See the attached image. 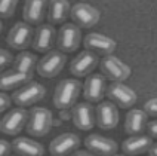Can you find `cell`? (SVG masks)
I'll list each match as a JSON object with an SVG mask.
<instances>
[{
	"instance_id": "4fadbf2b",
	"label": "cell",
	"mask_w": 157,
	"mask_h": 156,
	"mask_svg": "<svg viewBox=\"0 0 157 156\" xmlns=\"http://www.w3.org/2000/svg\"><path fill=\"white\" fill-rule=\"evenodd\" d=\"M71 119L80 131H90L96 125L95 107L90 103H78L71 109Z\"/></svg>"
},
{
	"instance_id": "d590c367",
	"label": "cell",
	"mask_w": 157,
	"mask_h": 156,
	"mask_svg": "<svg viewBox=\"0 0 157 156\" xmlns=\"http://www.w3.org/2000/svg\"><path fill=\"white\" fill-rule=\"evenodd\" d=\"M51 156H52V155H51Z\"/></svg>"
},
{
	"instance_id": "277c9868",
	"label": "cell",
	"mask_w": 157,
	"mask_h": 156,
	"mask_svg": "<svg viewBox=\"0 0 157 156\" xmlns=\"http://www.w3.org/2000/svg\"><path fill=\"white\" fill-rule=\"evenodd\" d=\"M44 95H46V88L42 83L31 80L25 85H22L21 88L15 89L10 98L18 107L24 109V107H28V106H33V104L42 101Z\"/></svg>"
},
{
	"instance_id": "7a4b0ae2",
	"label": "cell",
	"mask_w": 157,
	"mask_h": 156,
	"mask_svg": "<svg viewBox=\"0 0 157 156\" xmlns=\"http://www.w3.org/2000/svg\"><path fill=\"white\" fill-rule=\"evenodd\" d=\"M53 125V114L46 107H34L28 113L27 132L31 137H46Z\"/></svg>"
},
{
	"instance_id": "6da1fadb",
	"label": "cell",
	"mask_w": 157,
	"mask_h": 156,
	"mask_svg": "<svg viewBox=\"0 0 157 156\" xmlns=\"http://www.w3.org/2000/svg\"><path fill=\"white\" fill-rule=\"evenodd\" d=\"M83 83H80L77 79H62L58 82L53 92V104L59 110L73 109L77 104V98L82 92Z\"/></svg>"
},
{
	"instance_id": "f546056e",
	"label": "cell",
	"mask_w": 157,
	"mask_h": 156,
	"mask_svg": "<svg viewBox=\"0 0 157 156\" xmlns=\"http://www.w3.org/2000/svg\"><path fill=\"white\" fill-rule=\"evenodd\" d=\"M10 150H12V144L6 140L0 138V156H9Z\"/></svg>"
},
{
	"instance_id": "d6a6232c",
	"label": "cell",
	"mask_w": 157,
	"mask_h": 156,
	"mask_svg": "<svg viewBox=\"0 0 157 156\" xmlns=\"http://www.w3.org/2000/svg\"><path fill=\"white\" fill-rule=\"evenodd\" d=\"M148 153H150V156H157V143H153V146L150 147Z\"/></svg>"
},
{
	"instance_id": "9a60e30c",
	"label": "cell",
	"mask_w": 157,
	"mask_h": 156,
	"mask_svg": "<svg viewBox=\"0 0 157 156\" xmlns=\"http://www.w3.org/2000/svg\"><path fill=\"white\" fill-rule=\"evenodd\" d=\"M83 45L87 51L94 52L96 55H113V52L117 48V43L111 37L101 33H89L83 39Z\"/></svg>"
},
{
	"instance_id": "ffe728a7",
	"label": "cell",
	"mask_w": 157,
	"mask_h": 156,
	"mask_svg": "<svg viewBox=\"0 0 157 156\" xmlns=\"http://www.w3.org/2000/svg\"><path fill=\"white\" fill-rule=\"evenodd\" d=\"M153 146V138L145 134L131 135L122 143V150L126 156H138L148 152Z\"/></svg>"
},
{
	"instance_id": "1f68e13d",
	"label": "cell",
	"mask_w": 157,
	"mask_h": 156,
	"mask_svg": "<svg viewBox=\"0 0 157 156\" xmlns=\"http://www.w3.org/2000/svg\"><path fill=\"white\" fill-rule=\"evenodd\" d=\"M73 156H96L95 153L89 152V150H76Z\"/></svg>"
},
{
	"instance_id": "e575fe53",
	"label": "cell",
	"mask_w": 157,
	"mask_h": 156,
	"mask_svg": "<svg viewBox=\"0 0 157 156\" xmlns=\"http://www.w3.org/2000/svg\"><path fill=\"white\" fill-rule=\"evenodd\" d=\"M113 156H123V155H117V153H116V155H113Z\"/></svg>"
},
{
	"instance_id": "8992f818",
	"label": "cell",
	"mask_w": 157,
	"mask_h": 156,
	"mask_svg": "<svg viewBox=\"0 0 157 156\" xmlns=\"http://www.w3.org/2000/svg\"><path fill=\"white\" fill-rule=\"evenodd\" d=\"M70 17L73 19V24H76L78 28H90L99 22L101 14L95 6L80 2L71 6Z\"/></svg>"
},
{
	"instance_id": "44dd1931",
	"label": "cell",
	"mask_w": 157,
	"mask_h": 156,
	"mask_svg": "<svg viewBox=\"0 0 157 156\" xmlns=\"http://www.w3.org/2000/svg\"><path fill=\"white\" fill-rule=\"evenodd\" d=\"M148 114L142 109H131L124 118V131L131 135H138L147 130Z\"/></svg>"
},
{
	"instance_id": "e0dca14e",
	"label": "cell",
	"mask_w": 157,
	"mask_h": 156,
	"mask_svg": "<svg viewBox=\"0 0 157 156\" xmlns=\"http://www.w3.org/2000/svg\"><path fill=\"white\" fill-rule=\"evenodd\" d=\"M107 82L102 74H90L83 83V95L87 103H101L107 94Z\"/></svg>"
},
{
	"instance_id": "83f0119b",
	"label": "cell",
	"mask_w": 157,
	"mask_h": 156,
	"mask_svg": "<svg viewBox=\"0 0 157 156\" xmlns=\"http://www.w3.org/2000/svg\"><path fill=\"white\" fill-rule=\"evenodd\" d=\"M142 110L147 113V114H150V116L157 118V97L156 98H150L148 101H145Z\"/></svg>"
},
{
	"instance_id": "4dcf8cb0",
	"label": "cell",
	"mask_w": 157,
	"mask_h": 156,
	"mask_svg": "<svg viewBox=\"0 0 157 156\" xmlns=\"http://www.w3.org/2000/svg\"><path fill=\"white\" fill-rule=\"evenodd\" d=\"M147 130H148L151 138H157V121L150 122L148 125H147Z\"/></svg>"
},
{
	"instance_id": "4316f807",
	"label": "cell",
	"mask_w": 157,
	"mask_h": 156,
	"mask_svg": "<svg viewBox=\"0 0 157 156\" xmlns=\"http://www.w3.org/2000/svg\"><path fill=\"white\" fill-rule=\"evenodd\" d=\"M13 62V57H12V54L8 51V49H3V48H0V74L3 73V71H6L9 64H12Z\"/></svg>"
},
{
	"instance_id": "d6986e66",
	"label": "cell",
	"mask_w": 157,
	"mask_h": 156,
	"mask_svg": "<svg viewBox=\"0 0 157 156\" xmlns=\"http://www.w3.org/2000/svg\"><path fill=\"white\" fill-rule=\"evenodd\" d=\"M56 40L55 28L51 24H42L34 30L33 37V48L37 52H49L52 51V46Z\"/></svg>"
},
{
	"instance_id": "603a6c76",
	"label": "cell",
	"mask_w": 157,
	"mask_h": 156,
	"mask_svg": "<svg viewBox=\"0 0 157 156\" xmlns=\"http://www.w3.org/2000/svg\"><path fill=\"white\" fill-rule=\"evenodd\" d=\"M33 80V74L22 73L18 70H6L0 74V89L2 91H10V89H18L22 85Z\"/></svg>"
},
{
	"instance_id": "7c38bea8",
	"label": "cell",
	"mask_w": 157,
	"mask_h": 156,
	"mask_svg": "<svg viewBox=\"0 0 157 156\" xmlns=\"http://www.w3.org/2000/svg\"><path fill=\"white\" fill-rule=\"evenodd\" d=\"M82 140L74 132H64L56 135L49 144V152L52 156H68L78 150Z\"/></svg>"
},
{
	"instance_id": "30bf717a",
	"label": "cell",
	"mask_w": 157,
	"mask_h": 156,
	"mask_svg": "<svg viewBox=\"0 0 157 156\" xmlns=\"http://www.w3.org/2000/svg\"><path fill=\"white\" fill-rule=\"evenodd\" d=\"M107 95L114 104H117L119 107H123V109L133 107L138 100L135 91L122 82H111L107 86Z\"/></svg>"
},
{
	"instance_id": "f1b7e54d",
	"label": "cell",
	"mask_w": 157,
	"mask_h": 156,
	"mask_svg": "<svg viewBox=\"0 0 157 156\" xmlns=\"http://www.w3.org/2000/svg\"><path fill=\"white\" fill-rule=\"evenodd\" d=\"M12 104V98L6 92H0V113L6 112Z\"/></svg>"
},
{
	"instance_id": "52a82bcc",
	"label": "cell",
	"mask_w": 157,
	"mask_h": 156,
	"mask_svg": "<svg viewBox=\"0 0 157 156\" xmlns=\"http://www.w3.org/2000/svg\"><path fill=\"white\" fill-rule=\"evenodd\" d=\"M33 37H34V30L30 24H27L25 21H21L13 24L12 28L9 30L6 42L9 48L18 49V51H24L30 45L33 43Z\"/></svg>"
},
{
	"instance_id": "2e32d148",
	"label": "cell",
	"mask_w": 157,
	"mask_h": 156,
	"mask_svg": "<svg viewBox=\"0 0 157 156\" xmlns=\"http://www.w3.org/2000/svg\"><path fill=\"white\" fill-rule=\"evenodd\" d=\"M85 146L89 152L95 153L96 156H113L119 150L117 141L108 138L99 134H90L85 138Z\"/></svg>"
},
{
	"instance_id": "d4e9b609",
	"label": "cell",
	"mask_w": 157,
	"mask_h": 156,
	"mask_svg": "<svg viewBox=\"0 0 157 156\" xmlns=\"http://www.w3.org/2000/svg\"><path fill=\"white\" fill-rule=\"evenodd\" d=\"M37 62H39V58H37L36 54L28 51H21L13 58V62H12L13 67L12 69L18 70V71H22V73L33 74L34 69H37Z\"/></svg>"
},
{
	"instance_id": "836d02e7",
	"label": "cell",
	"mask_w": 157,
	"mask_h": 156,
	"mask_svg": "<svg viewBox=\"0 0 157 156\" xmlns=\"http://www.w3.org/2000/svg\"><path fill=\"white\" fill-rule=\"evenodd\" d=\"M2 30H3V24H2V21H0V33H2Z\"/></svg>"
},
{
	"instance_id": "484cf974",
	"label": "cell",
	"mask_w": 157,
	"mask_h": 156,
	"mask_svg": "<svg viewBox=\"0 0 157 156\" xmlns=\"http://www.w3.org/2000/svg\"><path fill=\"white\" fill-rule=\"evenodd\" d=\"M17 8V0H0V18H12Z\"/></svg>"
},
{
	"instance_id": "3957f363",
	"label": "cell",
	"mask_w": 157,
	"mask_h": 156,
	"mask_svg": "<svg viewBox=\"0 0 157 156\" xmlns=\"http://www.w3.org/2000/svg\"><path fill=\"white\" fill-rule=\"evenodd\" d=\"M67 64V55L59 49L46 52L37 62V73L46 79H52L61 73Z\"/></svg>"
},
{
	"instance_id": "5b68a950",
	"label": "cell",
	"mask_w": 157,
	"mask_h": 156,
	"mask_svg": "<svg viewBox=\"0 0 157 156\" xmlns=\"http://www.w3.org/2000/svg\"><path fill=\"white\" fill-rule=\"evenodd\" d=\"M99 69L105 79H108L111 82H122V83L131 78L132 73L131 67L114 55L104 57L102 61L99 62Z\"/></svg>"
},
{
	"instance_id": "ba28073f",
	"label": "cell",
	"mask_w": 157,
	"mask_h": 156,
	"mask_svg": "<svg viewBox=\"0 0 157 156\" xmlns=\"http://www.w3.org/2000/svg\"><path fill=\"white\" fill-rule=\"evenodd\" d=\"M82 43V30L73 22H67L56 33V45L61 52H74Z\"/></svg>"
},
{
	"instance_id": "cb8c5ba5",
	"label": "cell",
	"mask_w": 157,
	"mask_h": 156,
	"mask_svg": "<svg viewBox=\"0 0 157 156\" xmlns=\"http://www.w3.org/2000/svg\"><path fill=\"white\" fill-rule=\"evenodd\" d=\"M71 6L70 2L67 0H53L49 2V9H48V19L52 24H64L67 18L70 17Z\"/></svg>"
},
{
	"instance_id": "8fae6325",
	"label": "cell",
	"mask_w": 157,
	"mask_h": 156,
	"mask_svg": "<svg viewBox=\"0 0 157 156\" xmlns=\"http://www.w3.org/2000/svg\"><path fill=\"white\" fill-rule=\"evenodd\" d=\"M95 118H96V125L101 130L110 131L114 130L119 125V109L113 101H101L95 107Z\"/></svg>"
},
{
	"instance_id": "5bb4252c",
	"label": "cell",
	"mask_w": 157,
	"mask_h": 156,
	"mask_svg": "<svg viewBox=\"0 0 157 156\" xmlns=\"http://www.w3.org/2000/svg\"><path fill=\"white\" fill-rule=\"evenodd\" d=\"M98 64H99L98 55L85 49V51L78 52V55L73 58V61L70 62V71L77 78L90 76V73L96 69Z\"/></svg>"
},
{
	"instance_id": "7402d4cb",
	"label": "cell",
	"mask_w": 157,
	"mask_h": 156,
	"mask_svg": "<svg viewBox=\"0 0 157 156\" xmlns=\"http://www.w3.org/2000/svg\"><path fill=\"white\" fill-rule=\"evenodd\" d=\"M12 150L18 156H44V147L39 141L28 137H17L12 143Z\"/></svg>"
},
{
	"instance_id": "9c48e42d",
	"label": "cell",
	"mask_w": 157,
	"mask_h": 156,
	"mask_svg": "<svg viewBox=\"0 0 157 156\" xmlns=\"http://www.w3.org/2000/svg\"><path fill=\"white\" fill-rule=\"evenodd\" d=\"M28 112L22 107L10 109L0 121V131L6 135H17L27 126Z\"/></svg>"
},
{
	"instance_id": "ac0fdd59",
	"label": "cell",
	"mask_w": 157,
	"mask_h": 156,
	"mask_svg": "<svg viewBox=\"0 0 157 156\" xmlns=\"http://www.w3.org/2000/svg\"><path fill=\"white\" fill-rule=\"evenodd\" d=\"M49 2L46 0H28L24 3L22 17L30 26H42L43 19L48 17Z\"/></svg>"
}]
</instances>
